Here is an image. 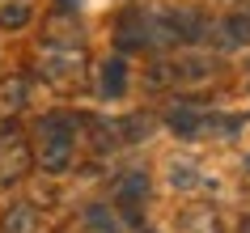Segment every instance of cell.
<instances>
[{
  "instance_id": "1",
  "label": "cell",
  "mask_w": 250,
  "mask_h": 233,
  "mask_svg": "<svg viewBox=\"0 0 250 233\" xmlns=\"http://www.w3.org/2000/svg\"><path fill=\"white\" fill-rule=\"evenodd\" d=\"M0 21H4V26H21V21H26V4H9Z\"/></svg>"
}]
</instances>
